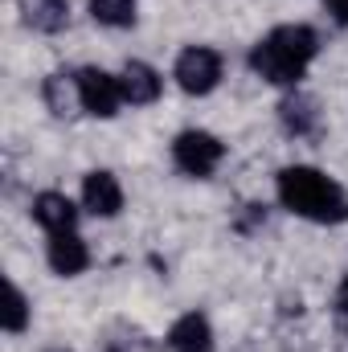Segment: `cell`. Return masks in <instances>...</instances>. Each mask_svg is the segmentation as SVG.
Masks as SVG:
<instances>
[{
	"label": "cell",
	"mask_w": 348,
	"mask_h": 352,
	"mask_svg": "<svg viewBox=\"0 0 348 352\" xmlns=\"http://www.w3.org/2000/svg\"><path fill=\"white\" fill-rule=\"evenodd\" d=\"M274 188H279V205L295 217H307L316 226L348 221V192L312 164H287L274 176Z\"/></svg>",
	"instance_id": "1"
},
{
	"label": "cell",
	"mask_w": 348,
	"mask_h": 352,
	"mask_svg": "<svg viewBox=\"0 0 348 352\" xmlns=\"http://www.w3.org/2000/svg\"><path fill=\"white\" fill-rule=\"evenodd\" d=\"M316 54H320V33L312 25H274L250 50V70L270 87L295 90V82L316 62Z\"/></svg>",
	"instance_id": "2"
},
{
	"label": "cell",
	"mask_w": 348,
	"mask_h": 352,
	"mask_svg": "<svg viewBox=\"0 0 348 352\" xmlns=\"http://www.w3.org/2000/svg\"><path fill=\"white\" fill-rule=\"evenodd\" d=\"M221 156H226V144H221L213 131L188 127V131H180V135L173 140V164L184 176H193V180L213 176L217 164H221Z\"/></svg>",
	"instance_id": "3"
},
{
	"label": "cell",
	"mask_w": 348,
	"mask_h": 352,
	"mask_svg": "<svg viewBox=\"0 0 348 352\" xmlns=\"http://www.w3.org/2000/svg\"><path fill=\"white\" fill-rule=\"evenodd\" d=\"M221 70H226V66H221V54H217V50H209V45H188V50H180V58H176L173 78L184 94L205 98V94L217 90Z\"/></svg>",
	"instance_id": "4"
},
{
	"label": "cell",
	"mask_w": 348,
	"mask_h": 352,
	"mask_svg": "<svg viewBox=\"0 0 348 352\" xmlns=\"http://www.w3.org/2000/svg\"><path fill=\"white\" fill-rule=\"evenodd\" d=\"M78 90H83V111L94 115V119H115L119 115V102H123V87L115 74L98 70V66H87L78 70Z\"/></svg>",
	"instance_id": "5"
},
{
	"label": "cell",
	"mask_w": 348,
	"mask_h": 352,
	"mask_svg": "<svg viewBox=\"0 0 348 352\" xmlns=\"http://www.w3.org/2000/svg\"><path fill=\"white\" fill-rule=\"evenodd\" d=\"M279 123L291 140H320L324 131V115H320V102L303 90H291L283 102H279Z\"/></svg>",
	"instance_id": "6"
},
{
	"label": "cell",
	"mask_w": 348,
	"mask_h": 352,
	"mask_svg": "<svg viewBox=\"0 0 348 352\" xmlns=\"http://www.w3.org/2000/svg\"><path fill=\"white\" fill-rule=\"evenodd\" d=\"M83 209L94 217H119L123 213V184L115 180V173L94 168L83 176Z\"/></svg>",
	"instance_id": "7"
},
{
	"label": "cell",
	"mask_w": 348,
	"mask_h": 352,
	"mask_svg": "<svg viewBox=\"0 0 348 352\" xmlns=\"http://www.w3.org/2000/svg\"><path fill=\"white\" fill-rule=\"evenodd\" d=\"M45 263H50L54 274H62V278L83 274V270L90 266V250H87V242L78 238V230H70V234H50Z\"/></svg>",
	"instance_id": "8"
},
{
	"label": "cell",
	"mask_w": 348,
	"mask_h": 352,
	"mask_svg": "<svg viewBox=\"0 0 348 352\" xmlns=\"http://www.w3.org/2000/svg\"><path fill=\"white\" fill-rule=\"evenodd\" d=\"M119 87H123V102H131V107H152V102L164 94V78H160V70L148 66V62H127V66L119 70Z\"/></svg>",
	"instance_id": "9"
},
{
	"label": "cell",
	"mask_w": 348,
	"mask_h": 352,
	"mask_svg": "<svg viewBox=\"0 0 348 352\" xmlns=\"http://www.w3.org/2000/svg\"><path fill=\"white\" fill-rule=\"evenodd\" d=\"M33 221H37L45 234H70V230L78 226V209H74V201H70L66 192L45 188V192L33 197Z\"/></svg>",
	"instance_id": "10"
},
{
	"label": "cell",
	"mask_w": 348,
	"mask_h": 352,
	"mask_svg": "<svg viewBox=\"0 0 348 352\" xmlns=\"http://www.w3.org/2000/svg\"><path fill=\"white\" fill-rule=\"evenodd\" d=\"M168 352H213V324L201 311H184L164 336Z\"/></svg>",
	"instance_id": "11"
},
{
	"label": "cell",
	"mask_w": 348,
	"mask_h": 352,
	"mask_svg": "<svg viewBox=\"0 0 348 352\" xmlns=\"http://www.w3.org/2000/svg\"><path fill=\"white\" fill-rule=\"evenodd\" d=\"M41 98H45L50 115H58V119H74V115L83 111L78 74H70V70H54V74L41 82Z\"/></svg>",
	"instance_id": "12"
},
{
	"label": "cell",
	"mask_w": 348,
	"mask_h": 352,
	"mask_svg": "<svg viewBox=\"0 0 348 352\" xmlns=\"http://www.w3.org/2000/svg\"><path fill=\"white\" fill-rule=\"evenodd\" d=\"M25 25L37 33H62L70 25V4L66 0H21Z\"/></svg>",
	"instance_id": "13"
},
{
	"label": "cell",
	"mask_w": 348,
	"mask_h": 352,
	"mask_svg": "<svg viewBox=\"0 0 348 352\" xmlns=\"http://www.w3.org/2000/svg\"><path fill=\"white\" fill-rule=\"evenodd\" d=\"M29 316H33V307H29L25 291H21L17 283H8V287H4V311H0L4 332H8V336H21V332L29 328Z\"/></svg>",
	"instance_id": "14"
},
{
	"label": "cell",
	"mask_w": 348,
	"mask_h": 352,
	"mask_svg": "<svg viewBox=\"0 0 348 352\" xmlns=\"http://www.w3.org/2000/svg\"><path fill=\"white\" fill-rule=\"evenodd\" d=\"M90 16L102 29H131L135 25V0H90Z\"/></svg>",
	"instance_id": "15"
},
{
	"label": "cell",
	"mask_w": 348,
	"mask_h": 352,
	"mask_svg": "<svg viewBox=\"0 0 348 352\" xmlns=\"http://www.w3.org/2000/svg\"><path fill=\"white\" fill-rule=\"evenodd\" d=\"M332 316H336V324L348 332V278L340 283V291H336V299H332Z\"/></svg>",
	"instance_id": "16"
},
{
	"label": "cell",
	"mask_w": 348,
	"mask_h": 352,
	"mask_svg": "<svg viewBox=\"0 0 348 352\" xmlns=\"http://www.w3.org/2000/svg\"><path fill=\"white\" fill-rule=\"evenodd\" d=\"M328 8H332V16H336L340 25H348V0H328Z\"/></svg>",
	"instance_id": "17"
},
{
	"label": "cell",
	"mask_w": 348,
	"mask_h": 352,
	"mask_svg": "<svg viewBox=\"0 0 348 352\" xmlns=\"http://www.w3.org/2000/svg\"><path fill=\"white\" fill-rule=\"evenodd\" d=\"M45 352H74V349H66V344H54V349H45Z\"/></svg>",
	"instance_id": "18"
}]
</instances>
